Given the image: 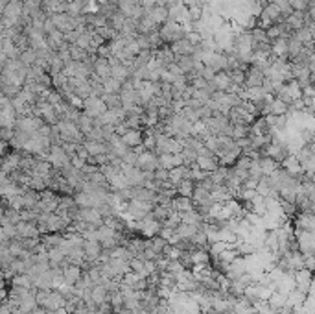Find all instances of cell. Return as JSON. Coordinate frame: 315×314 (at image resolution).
<instances>
[{
  "label": "cell",
  "mask_w": 315,
  "mask_h": 314,
  "mask_svg": "<svg viewBox=\"0 0 315 314\" xmlns=\"http://www.w3.org/2000/svg\"><path fill=\"white\" fill-rule=\"evenodd\" d=\"M93 74L94 76H98L102 82L105 80V78L111 76V67H109L107 57H100V55H96V59H94V63H93Z\"/></svg>",
  "instance_id": "9a60e30c"
},
{
  "label": "cell",
  "mask_w": 315,
  "mask_h": 314,
  "mask_svg": "<svg viewBox=\"0 0 315 314\" xmlns=\"http://www.w3.org/2000/svg\"><path fill=\"white\" fill-rule=\"evenodd\" d=\"M102 251H103V248L98 240H83V253H85V259H87V261L98 262Z\"/></svg>",
  "instance_id": "5bb4252c"
},
{
  "label": "cell",
  "mask_w": 315,
  "mask_h": 314,
  "mask_svg": "<svg viewBox=\"0 0 315 314\" xmlns=\"http://www.w3.org/2000/svg\"><path fill=\"white\" fill-rule=\"evenodd\" d=\"M287 2H289V8L293 11H306V6H308L306 0H287Z\"/></svg>",
  "instance_id": "e575fe53"
},
{
  "label": "cell",
  "mask_w": 315,
  "mask_h": 314,
  "mask_svg": "<svg viewBox=\"0 0 315 314\" xmlns=\"http://www.w3.org/2000/svg\"><path fill=\"white\" fill-rule=\"evenodd\" d=\"M264 80H266L264 70H262V69H258V67H254V65H249V67L245 69V80H243V87H245V89H249V87H260Z\"/></svg>",
  "instance_id": "52a82bcc"
},
{
  "label": "cell",
  "mask_w": 315,
  "mask_h": 314,
  "mask_svg": "<svg viewBox=\"0 0 315 314\" xmlns=\"http://www.w3.org/2000/svg\"><path fill=\"white\" fill-rule=\"evenodd\" d=\"M61 274H63V285L74 286L79 281V277H81V268L66 262L65 266L61 268Z\"/></svg>",
  "instance_id": "8fae6325"
},
{
  "label": "cell",
  "mask_w": 315,
  "mask_h": 314,
  "mask_svg": "<svg viewBox=\"0 0 315 314\" xmlns=\"http://www.w3.org/2000/svg\"><path fill=\"white\" fill-rule=\"evenodd\" d=\"M172 209L175 212H185L194 209V203L190 198H185V196H173L172 198Z\"/></svg>",
  "instance_id": "7402d4cb"
},
{
  "label": "cell",
  "mask_w": 315,
  "mask_h": 314,
  "mask_svg": "<svg viewBox=\"0 0 315 314\" xmlns=\"http://www.w3.org/2000/svg\"><path fill=\"white\" fill-rule=\"evenodd\" d=\"M195 166L199 168V170H203V172H214L220 163H218V156H212V157H197L195 159Z\"/></svg>",
  "instance_id": "ffe728a7"
},
{
  "label": "cell",
  "mask_w": 315,
  "mask_h": 314,
  "mask_svg": "<svg viewBox=\"0 0 315 314\" xmlns=\"http://www.w3.org/2000/svg\"><path fill=\"white\" fill-rule=\"evenodd\" d=\"M102 100L107 109H120L122 107V100L118 94H103Z\"/></svg>",
  "instance_id": "f546056e"
},
{
  "label": "cell",
  "mask_w": 315,
  "mask_h": 314,
  "mask_svg": "<svg viewBox=\"0 0 315 314\" xmlns=\"http://www.w3.org/2000/svg\"><path fill=\"white\" fill-rule=\"evenodd\" d=\"M81 111H83L85 115H89L91 119H96V117H100L103 111H107L105 107V104H103L102 98H98V96H89V98H85L83 104H81Z\"/></svg>",
  "instance_id": "277c9868"
},
{
  "label": "cell",
  "mask_w": 315,
  "mask_h": 314,
  "mask_svg": "<svg viewBox=\"0 0 315 314\" xmlns=\"http://www.w3.org/2000/svg\"><path fill=\"white\" fill-rule=\"evenodd\" d=\"M76 126H78V129L81 131V135H87L91 129L94 128V122H93V119L89 117V115H85L83 111L79 113V117H78V120H76Z\"/></svg>",
  "instance_id": "d4e9b609"
},
{
  "label": "cell",
  "mask_w": 315,
  "mask_h": 314,
  "mask_svg": "<svg viewBox=\"0 0 315 314\" xmlns=\"http://www.w3.org/2000/svg\"><path fill=\"white\" fill-rule=\"evenodd\" d=\"M293 226H295V231H314L315 229L314 212H297Z\"/></svg>",
  "instance_id": "9c48e42d"
},
{
  "label": "cell",
  "mask_w": 315,
  "mask_h": 314,
  "mask_svg": "<svg viewBox=\"0 0 315 314\" xmlns=\"http://www.w3.org/2000/svg\"><path fill=\"white\" fill-rule=\"evenodd\" d=\"M0 314H13V309H11V305L6 299L0 301Z\"/></svg>",
  "instance_id": "ab89813d"
},
{
  "label": "cell",
  "mask_w": 315,
  "mask_h": 314,
  "mask_svg": "<svg viewBox=\"0 0 315 314\" xmlns=\"http://www.w3.org/2000/svg\"><path fill=\"white\" fill-rule=\"evenodd\" d=\"M231 78H229V74L225 72V70H221V72H216L214 74V78L210 80V82L206 83V87L210 89V91H227L229 89V85H231Z\"/></svg>",
  "instance_id": "30bf717a"
},
{
  "label": "cell",
  "mask_w": 315,
  "mask_h": 314,
  "mask_svg": "<svg viewBox=\"0 0 315 314\" xmlns=\"http://www.w3.org/2000/svg\"><path fill=\"white\" fill-rule=\"evenodd\" d=\"M157 32H158L160 41H162L164 45H172V43H175V41H179V39L185 37L183 30H181V24L175 22V20H170V18H168L164 24L158 26Z\"/></svg>",
  "instance_id": "6da1fadb"
},
{
  "label": "cell",
  "mask_w": 315,
  "mask_h": 314,
  "mask_svg": "<svg viewBox=\"0 0 315 314\" xmlns=\"http://www.w3.org/2000/svg\"><path fill=\"white\" fill-rule=\"evenodd\" d=\"M258 165H260V170H262V175H271L277 168H280V165H278L277 161L268 156H260Z\"/></svg>",
  "instance_id": "44dd1931"
},
{
  "label": "cell",
  "mask_w": 315,
  "mask_h": 314,
  "mask_svg": "<svg viewBox=\"0 0 315 314\" xmlns=\"http://www.w3.org/2000/svg\"><path fill=\"white\" fill-rule=\"evenodd\" d=\"M170 174H168V181L175 187L177 183H181L183 179H188V174H190V168L185 165L181 166H175V168H172V170H168Z\"/></svg>",
  "instance_id": "d6986e66"
},
{
  "label": "cell",
  "mask_w": 315,
  "mask_h": 314,
  "mask_svg": "<svg viewBox=\"0 0 315 314\" xmlns=\"http://www.w3.org/2000/svg\"><path fill=\"white\" fill-rule=\"evenodd\" d=\"M56 126L59 129V135H61V142H81L83 140L81 131L78 129L76 122H72V120L59 119Z\"/></svg>",
  "instance_id": "7a4b0ae2"
},
{
  "label": "cell",
  "mask_w": 315,
  "mask_h": 314,
  "mask_svg": "<svg viewBox=\"0 0 315 314\" xmlns=\"http://www.w3.org/2000/svg\"><path fill=\"white\" fill-rule=\"evenodd\" d=\"M194 187H195V183L192 181V179H183L181 183L175 185V192H177V196L190 198V196H192V192H194Z\"/></svg>",
  "instance_id": "f1b7e54d"
},
{
  "label": "cell",
  "mask_w": 315,
  "mask_h": 314,
  "mask_svg": "<svg viewBox=\"0 0 315 314\" xmlns=\"http://www.w3.org/2000/svg\"><path fill=\"white\" fill-rule=\"evenodd\" d=\"M168 174H170L168 170H164V168L158 166L157 170L153 172V179H157V181H162V183H164V181H168Z\"/></svg>",
  "instance_id": "d590c367"
},
{
  "label": "cell",
  "mask_w": 315,
  "mask_h": 314,
  "mask_svg": "<svg viewBox=\"0 0 315 314\" xmlns=\"http://www.w3.org/2000/svg\"><path fill=\"white\" fill-rule=\"evenodd\" d=\"M47 161L56 170H61V168L70 165V157L66 156L65 150L61 146H50V150L47 152Z\"/></svg>",
  "instance_id": "3957f363"
},
{
  "label": "cell",
  "mask_w": 315,
  "mask_h": 314,
  "mask_svg": "<svg viewBox=\"0 0 315 314\" xmlns=\"http://www.w3.org/2000/svg\"><path fill=\"white\" fill-rule=\"evenodd\" d=\"M214 74L216 72H214L210 67H203V69H201V74H199V78H203L205 82H210V80L214 78Z\"/></svg>",
  "instance_id": "8d00e7d4"
},
{
  "label": "cell",
  "mask_w": 315,
  "mask_h": 314,
  "mask_svg": "<svg viewBox=\"0 0 315 314\" xmlns=\"http://www.w3.org/2000/svg\"><path fill=\"white\" fill-rule=\"evenodd\" d=\"M179 224H181V214H179V212H175V211L172 212L166 220L162 222V226H164V227H168V229H175Z\"/></svg>",
  "instance_id": "d6a6232c"
},
{
  "label": "cell",
  "mask_w": 315,
  "mask_h": 314,
  "mask_svg": "<svg viewBox=\"0 0 315 314\" xmlns=\"http://www.w3.org/2000/svg\"><path fill=\"white\" fill-rule=\"evenodd\" d=\"M137 4H139L140 8L149 9L153 8V6H157V0H137Z\"/></svg>",
  "instance_id": "f35d334b"
},
{
  "label": "cell",
  "mask_w": 315,
  "mask_h": 314,
  "mask_svg": "<svg viewBox=\"0 0 315 314\" xmlns=\"http://www.w3.org/2000/svg\"><path fill=\"white\" fill-rule=\"evenodd\" d=\"M102 137L103 140H107V139L111 137V135H114V126L112 124H105V126H102Z\"/></svg>",
  "instance_id": "74e56055"
},
{
  "label": "cell",
  "mask_w": 315,
  "mask_h": 314,
  "mask_svg": "<svg viewBox=\"0 0 315 314\" xmlns=\"http://www.w3.org/2000/svg\"><path fill=\"white\" fill-rule=\"evenodd\" d=\"M280 168H282L286 174L291 175V177H299V179H300V175L304 174V172H302V166L299 163V157H297L295 154H287V156L282 159Z\"/></svg>",
  "instance_id": "8992f818"
},
{
  "label": "cell",
  "mask_w": 315,
  "mask_h": 314,
  "mask_svg": "<svg viewBox=\"0 0 315 314\" xmlns=\"http://www.w3.org/2000/svg\"><path fill=\"white\" fill-rule=\"evenodd\" d=\"M0 301H2V299H0Z\"/></svg>",
  "instance_id": "60d3db41"
},
{
  "label": "cell",
  "mask_w": 315,
  "mask_h": 314,
  "mask_svg": "<svg viewBox=\"0 0 315 314\" xmlns=\"http://www.w3.org/2000/svg\"><path fill=\"white\" fill-rule=\"evenodd\" d=\"M83 148L87 150L89 156H100V154H107V144L105 140H81Z\"/></svg>",
  "instance_id": "ac0fdd59"
},
{
  "label": "cell",
  "mask_w": 315,
  "mask_h": 314,
  "mask_svg": "<svg viewBox=\"0 0 315 314\" xmlns=\"http://www.w3.org/2000/svg\"><path fill=\"white\" fill-rule=\"evenodd\" d=\"M247 129H249V126H232L231 137L234 139V140L247 137Z\"/></svg>",
  "instance_id": "836d02e7"
},
{
  "label": "cell",
  "mask_w": 315,
  "mask_h": 314,
  "mask_svg": "<svg viewBox=\"0 0 315 314\" xmlns=\"http://www.w3.org/2000/svg\"><path fill=\"white\" fill-rule=\"evenodd\" d=\"M170 46V50L173 52V55H192V52H194L195 46L192 45V43H188L185 37L183 39H179V41H175V43H172Z\"/></svg>",
  "instance_id": "e0dca14e"
},
{
  "label": "cell",
  "mask_w": 315,
  "mask_h": 314,
  "mask_svg": "<svg viewBox=\"0 0 315 314\" xmlns=\"http://www.w3.org/2000/svg\"><path fill=\"white\" fill-rule=\"evenodd\" d=\"M172 212H173V209H170V207H164V205H153L151 211H149V214H151L157 222L162 224V222L166 220Z\"/></svg>",
  "instance_id": "83f0119b"
},
{
  "label": "cell",
  "mask_w": 315,
  "mask_h": 314,
  "mask_svg": "<svg viewBox=\"0 0 315 314\" xmlns=\"http://www.w3.org/2000/svg\"><path fill=\"white\" fill-rule=\"evenodd\" d=\"M137 168H140L142 172H155L158 168L157 163V156L153 152H148V150H140L139 156H137Z\"/></svg>",
  "instance_id": "5b68a950"
},
{
  "label": "cell",
  "mask_w": 315,
  "mask_h": 314,
  "mask_svg": "<svg viewBox=\"0 0 315 314\" xmlns=\"http://www.w3.org/2000/svg\"><path fill=\"white\" fill-rule=\"evenodd\" d=\"M103 85V94H120L122 91V83L118 80H114V78H105L102 82Z\"/></svg>",
  "instance_id": "4316f807"
},
{
  "label": "cell",
  "mask_w": 315,
  "mask_h": 314,
  "mask_svg": "<svg viewBox=\"0 0 315 314\" xmlns=\"http://www.w3.org/2000/svg\"><path fill=\"white\" fill-rule=\"evenodd\" d=\"M15 229H17V239H39L41 233L35 222H22L15 224Z\"/></svg>",
  "instance_id": "ba28073f"
},
{
  "label": "cell",
  "mask_w": 315,
  "mask_h": 314,
  "mask_svg": "<svg viewBox=\"0 0 315 314\" xmlns=\"http://www.w3.org/2000/svg\"><path fill=\"white\" fill-rule=\"evenodd\" d=\"M284 91L289 94L291 100H300L302 98V89H300V85H299L297 80H287L284 83Z\"/></svg>",
  "instance_id": "484cf974"
},
{
  "label": "cell",
  "mask_w": 315,
  "mask_h": 314,
  "mask_svg": "<svg viewBox=\"0 0 315 314\" xmlns=\"http://www.w3.org/2000/svg\"><path fill=\"white\" fill-rule=\"evenodd\" d=\"M144 15L151 18L157 26H160V24H164L168 20V9L160 8V6H153V8H149V9H144Z\"/></svg>",
  "instance_id": "2e32d148"
},
{
  "label": "cell",
  "mask_w": 315,
  "mask_h": 314,
  "mask_svg": "<svg viewBox=\"0 0 315 314\" xmlns=\"http://www.w3.org/2000/svg\"><path fill=\"white\" fill-rule=\"evenodd\" d=\"M260 15H264V17H268L273 24L275 22H280L282 20V13H280V9L271 2V4H266V6H262V11H260Z\"/></svg>",
  "instance_id": "603a6c76"
},
{
  "label": "cell",
  "mask_w": 315,
  "mask_h": 314,
  "mask_svg": "<svg viewBox=\"0 0 315 314\" xmlns=\"http://www.w3.org/2000/svg\"><path fill=\"white\" fill-rule=\"evenodd\" d=\"M142 140H144L142 129H127V131L122 135V142H124L127 148H131V150L142 146Z\"/></svg>",
  "instance_id": "4fadbf2b"
},
{
  "label": "cell",
  "mask_w": 315,
  "mask_h": 314,
  "mask_svg": "<svg viewBox=\"0 0 315 314\" xmlns=\"http://www.w3.org/2000/svg\"><path fill=\"white\" fill-rule=\"evenodd\" d=\"M262 115H273V117H282V115H287V105L284 102L277 98V96H273L271 102L266 104V107H264V113Z\"/></svg>",
  "instance_id": "7c38bea8"
},
{
  "label": "cell",
  "mask_w": 315,
  "mask_h": 314,
  "mask_svg": "<svg viewBox=\"0 0 315 314\" xmlns=\"http://www.w3.org/2000/svg\"><path fill=\"white\" fill-rule=\"evenodd\" d=\"M173 63L181 69V72L185 74V76L188 72H192L195 67V61L192 59V55H175V61Z\"/></svg>",
  "instance_id": "cb8c5ba5"
},
{
  "label": "cell",
  "mask_w": 315,
  "mask_h": 314,
  "mask_svg": "<svg viewBox=\"0 0 315 314\" xmlns=\"http://www.w3.org/2000/svg\"><path fill=\"white\" fill-rule=\"evenodd\" d=\"M181 157H183V165L190 168L192 165H195L197 152H195V150H190V148H183V152H181Z\"/></svg>",
  "instance_id": "4dcf8cb0"
},
{
  "label": "cell",
  "mask_w": 315,
  "mask_h": 314,
  "mask_svg": "<svg viewBox=\"0 0 315 314\" xmlns=\"http://www.w3.org/2000/svg\"><path fill=\"white\" fill-rule=\"evenodd\" d=\"M68 52H70V59L72 61H83L85 57H87V52L76 45H68Z\"/></svg>",
  "instance_id": "1f68e13d"
}]
</instances>
